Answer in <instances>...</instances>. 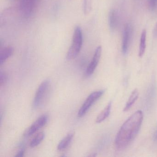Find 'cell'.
Returning a JSON list of instances; mask_svg holds the SVG:
<instances>
[{
  "label": "cell",
  "mask_w": 157,
  "mask_h": 157,
  "mask_svg": "<svg viewBox=\"0 0 157 157\" xmlns=\"http://www.w3.org/2000/svg\"><path fill=\"white\" fill-rule=\"evenodd\" d=\"M143 118L142 111L135 112L124 123L117 135L116 147L119 150L126 148L136 136Z\"/></svg>",
  "instance_id": "1"
},
{
  "label": "cell",
  "mask_w": 157,
  "mask_h": 157,
  "mask_svg": "<svg viewBox=\"0 0 157 157\" xmlns=\"http://www.w3.org/2000/svg\"><path fill=\"white\" fill-rule=\"evenodd\" d=\"M82 42L83 36L81 28L79 26H76L73 33L71 46L66 56L67 60L74 59L78 56L81 49Z\"/></svg>",
  "instance_id": "2"
},
{
  "label": "cell",
  "mask_w": 157,
  "mask_h": 157,
  "mask_svg": "<svg viewBox=\"0 0 157 157\" xmlns=\"http://www.w3.org/2000/svg\"><path fill=\"white\" fill-rule=\"evenodd\" d=\"M50 82L49 80L44 81L38 87L33 102V106L35 109L44 105L50 93Z\"/></svg>",
  "instance_id": "3"
},
{
  "label": "cell",
  "mask_w": 157,
  "mask_h": 157,
  "mask_svg": "<svg viewBox=\"0 0 157 157\" xmlns=\"http://www.w3.org/2000/svg\"><path fill=\"white\" fill-rule=\"evenodd\" d=\"M104 90L94 92L91 94L80 108L78 113V116L82 117L86 113L88 110L91 107L93 104L99 99L104 93Z\"/></svg>",
  "instance_id": "4"
},
{
  "label": "cell",
  "mask_w": 157,
  "mask_h": 157,
  "mask_svg": "<svg viewBox=\"0 0 157 157\" xmlns=\"http://www.w3.org/2000/svg\"><path fill=\"white\" fill-rule=\"evenodd\" d=\"M48 121V116L44 114L39 117L26 131L24 134L25 137H28L42 128L47 123Z\"/></svg>",
  "instance_id": "5"
},
{
  "label": "cell",
  "mask_w": 157,
  "mask_h": 157,
  "mask_svg": "<svg viewBox=\"0 0 157 157\" xmlns=\"http://www.w3.org/2000/svg\"><path fill=\"white\" fill-rule=\"evenodd\" d=\"M36 0H21L20 12L22 17L28 18L33 13Z\"/></svg>",
  "instance_id": "6"
},
{
  "label": "cell",
  "mask_w": 157,
  "mask_h": 157,
  "mask_svg": "<svg viewBox=\"0 0 157 157\" xmlns=\"http://www.w3.org/2000/svg\"><path fill=\"white\" fill-rule=\"evenodd\" d=\"M132 29L129 24H126L124 27L122 39V51L124 54H127L130 45L132 37Z\"/></svg>",
  "instance_id": "7"
},
{
  "label": "cell",
  "mask_w": 157,
  "mask_h": 157,
  "mask_svg": "<svg viewBox=\"0 0 157 157\" xmlns=\"http://www.w3.org/2000/svg\"><path fill=\"white\" fill-rule=\"evenodd\" d=\"M101 46H98L95 50L91 61L87 67L86 72V75L87 76H90L94 72L98 63H99V61H100L101 55Z\"/></svg>",
  "instance_id": "8"
},
{
  "label": "cell",
  "mask_w": 157,
  "mask_h": 157,
  "mask_svg": "<svg viewBox=\"0 0 157 157\" xmlns=\"http://www.w3.org/2000/svg\"><path fill=\"white\" fill-rule=\"evenodd\" d=\"M108 23L109 27L112 31L116 29L118 24V15L117 12L114 10L110 11L108 16Z\"/></svg>",
  "instance_id": "9"
},
{
  "label": "cell",
  "mask_w": 157,
  "mask_h": 157,
  "mask_svg": "<svg viewBox=\"0 0 157 157\" xmlns=\"http://www.w3.org/2000/svg\"><path fill=\"white\" fill-rule=\"evenodd\" d=\"M14 49L12 47L4 48L0 52V65H2L13 54Z\"/></svg>",
  "instance_id": "10"
},
{
  "label": "cell",
  "mask_w": 157,
  "mask_h": 157,
  "mask_svg": "<svg viewBox=\"0 0 157 157\" xmlns=\"http://www.w3.org/2000/svg\"><path fill=\"white\" fill-rule=\"evenodd\" d=\"M74 136L73 132H70L67 135L58 145L57 149L58 150L62 151L67 148L70 144Z\"/></svg>",
  "instance_id": "11"
},
{
  "label": "cell",
  "mask_w": 157,
  "mask_h": 157,
  "mask_svg": "<svg viewBox=\"0 0 157 157\" xmlns=\"http://www.w3.org/2000/svg\"><path fill=\"white\" fill-rule=\"evenodd\" d=\"M111 107H112V102H110L97 117L96 119V123H101L109 116L111 112Z\"/></svg>",
  "instance_id": "12"
},
{
  "label": "cell",
  "mask_w": 157,
  "mask_h": 157,
  "mask_svg": "<svg viewBox=\"0 0 157 157\" xmlns=\"http://www.w3.org/2000/svg\"><path fill=\"white\" fill-rule=\"evenodd\" d=\"M146 38H147V32L146 30H143L140 36V43L139 56L140 57H142L146 50Z\"/></svg>",
  "instance_id": "13"
},
{
  "label": "cell",
  "mask_w": 157,
  "mask_h": 157,
  "mask_svg": "<svg viewBox=\"0 0 157 157\" xmlns=\"http://www.w3.org/2000/svg\"><path fill=\"white\" fill-rule=\"evenodd\" d=\"M139 96V92L136 89L132 92V94L130 95L128 101H127L126 104L125 106L124 109V112L128 111L130 107L132 106V105L134 104V103L135 102L137 99L138 98Z\"/></svg>",
  "instance_id": "14"
},
{
  "label": "cell",
  "mask_w": 157,
  "mask_h": 157,
  "mask_svg": "<svg viewBox=\"0 0 157 157\" xmlns=\"http://www.w3.org/2000/svg\"><path fill=\"white\" fill-rule=\"evenodd\" d=\"M45 134L44 132H40L31 140L30 146L31 147H35L38 146L43 141L44 138Z\"/></svg>",
  "instance_id": "15"
},
{
  "label": "cell",
  "mask_w": 157,
  "mask_h": 157,
  "mask_svg": "<svg viewBox=\"0 0 157 157\" xmlns=\"http://www.w3.org/2000/svg\"><path fill=\"white\" fill-rule=\"evenodd\" d=\"M92 0H83L82 9L83 12L85 15H88L92 10Z\"/></svg>",
  "instance_id": "16"
},
{
  "label": "cell",
  "mask_w": 157,
  "mask_h": 157,
  "mask_svg": "<svg viewBox=\"0 0 157 157\" xmlns=\"http://www.w3.org/2000/svg\"><path fill=\"white\" fill-rule=\"evenodd\" d=\"M148 7L151 11L156 10L157 9V0H148Z\"/></svg>",
  "instance_id": "17"
},
{
  "label": "cell",
  "mask_w": 157,
  "mask_h": 157,
  "mask_svg": "<svg viewBox=\"0 0 157 157\" xmlns=\"http://www.w3.org/2000/svg\"><path fill=\"white\" fill-rule=\"evenodd\" d=\"M8 80V76L7 74L4 72L1 71L0 73V84L1 86L4 85L7 82Z\"/></svg>",
  "instance_id": "18"
},
{
  "label": "cell",
  "mask_w": 157,
  "mask_h": 157,
  "mask_svg": "<svg viewBox=\"0 0 157 157\" xmlns=\"http://www.w3.org/2000/svg\"><path fill=\"white\" fill-rule=\"evenodd\" d=\"M25 150L24 149L22 148L20 150L18 153H17L15 157H23L24 155Z\"/></svg>",
  "instance_id": "19"
},
{
  "label": "cell",
  "mask_w": 157,
  "mask_h": 157,
  "mask_svg": "<svg viewBox=\"0 0 157 157\" xmlns=\"http://www.w3.org/2000/svg\"><path fill=\"white\" fill-rule=\"evenodd\" d=\"M153 34H154V36L157 37V23L154 27V30H153Z\"/></svg>",
  "instance_id": "20"
},
{
  "label": "cell",
  "mask_w": 157,
  "mask_h": 157,
  "mask_svg": "<svg viewBox=\"0 0 157 157\" xmlns=\"http://www.w3.org/2000/svg\"><path fill=\"white\" fill-rule=\"evenodd\" d=\"M153 139H154L155 141H157V130L155 131L154 135H153Z\"/></svg>",
  "instance_id": "21"
}]
</instances>
